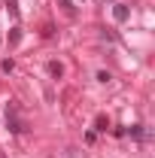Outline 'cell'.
Wrapping results in <instances>:
<instances>
[{
	"mask_svg": "<svg viewBox=\"0 0 155 158\" xmlns=\"http://www.w3.org/2000/svg\"><path fill=\"white\" fill-rule=\"evenodd\" d=\"M6 125H9L12 134H21V131H24V122L19 118V106H15V103L6 106Z\"/></svg>",
	"mask_w": 155,
	"mask_h": 158,
	"instance_id": "obj_1",
	"label": "cell"
},
{
	"mask_svg": "<svg viewBox=\"0 0 155 158\" xmlns=\"http://www.w3.org/2000/svg\"><path fill=\"white\" fill-rule=\"evenodd\" d=\"M113 19H116V21H128V19H131L128 3H116V6H113Z\"/></svg>",
	"mask_w": 155,
	"mask_h": 158,
	"instance_id": "obj_2",
	"label": "cell"
},
{
	"mask_svg": "<svg viewBox=\"0 0 155 158\" xmlns=\"http://www.w3.org/2000/svg\"><path fill=\"white\" fill-rule=\"evenodd\" d=\"M49 73H52L55 79H61L64 76V64H61V61H49Z\"/></svg>",
	"mask_w": 155,
	"mask_h": 158,
	"instance_id": "obj_3",
	"label": "cell"
},
{
	"mask_svg": "<svg viewBox=\"0 0 155 158\" xmlns=\"http://www.w3.org/2000/svg\"><path fill=\"white\" fill-rule=\"evenodd\" d=\"M94 128H97V131H107V128H110V118H107V116H97Z\"/></svg>",
	"mask_w": 155,
	"mask_h": 158,
	"instance_id": "obj_4",
	"label": "cell"
},
{
	"mask_svg": "<svg viewBox=\"0 0 155 158\" xmlns=\"http://www.w3.org/2000/svg\"><path fill=\"white\" fill-rule=\"evenodd\" d=\"M0 67H3V73H12V67H15V64H12V61L6 58V61H3V64H0Z\"/></svg>",
	"mask_w": 155,
	"mask_h": 158,
	"instance_id": "obj_5",
	"label": "cell"
},
{
	"mask_svg": "<svg viewBox=\"0 0 155 158\" xmlns=\"http://www.w3.org/2000/svg\"><path fill=\"white\" fill-rule=\"evenodd\" d=\"M110 79H113V76H110L107 70H100V73H97V82H110Z\"/></svg>",
	"mask_w": 155,
	"mask_h": 158,
	"instance_id": "obj_6",
	"label": "cell"
},
{
	"mask_svg": "<svg viewBox=\"0 0 155 158\" xmlns=\"http://www.w3.org/2000/svg\"><path fill=\"white\" fill-rule=\"evenodd\" d=\"M9 40H12V43H19V40H21V31H19V27H15V31H9Z\"/></svg>",
	"mask_w": 155,
	"mask_h": 158,
	"instance_id": "obj_7",
	"label": "cell"
},
{
	"mask_svg": "<svg viewBox=\"0 0 155 158\" xmlns=\"http://www.w3.org/2000/svg\"><path fill=\"white\" fill-rule=\"evenodd\" d=\"M61 6H67V9H73V6H70V0H58Z\"/></svg>",
	"mask_w": 155,
	"mask_h": 158,
	"instance_id": "obj_8",
	"label": "cell"
},
{
	"mask_svg": "<svg viewBox=\"0 0 155 158\" xmlns=\"http://www.w3.org/2000/svg\"><path fill=\"white\" fill-rule=\"evenodd\" d=\"M0 158H6V155H3V152H0Z\"/></svg>",
	"mask_w": 155,
	"mask_h": 158,
	"instance_id": "obj_9",
	"label": "cell"
}]
</instances>
